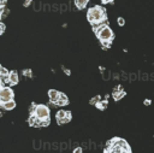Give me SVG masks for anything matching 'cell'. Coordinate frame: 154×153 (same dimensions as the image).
<instances>
[{
    "instance_id": "15",
    "label": "cell",
    "mask_w": 154,
    "mask_h": 153,
    "mask_svg": "<svg viewBox=\"0 0 154 153\" xmlns=\"http://www.w3.org/2000/svg\"><path fill=\"white\" fill-rule=\"evenodd\" d=\"M71 118H72V116H71V112H70V111H67V114H66V117H65V118H64L61 122H59L58 124H59V125H63V124H67V123L71 120Z\"/></svg>"
},
{
    "instance_id": "12",
    "label": "cell",
    "mask_w": 154,
    "mask_h": 153,
    "mask_svg": "<svg viewBox=\"0 0 154 153\" xmlns=\"http://www.w3.org/2000/svg\"><path fill=\"white\" fill-rule=\"evenodd\" d=\"M88 2H89V0H75V5H76V7L78 10L84 8L88 5Z\"/></svg>"
},
{
    "instance_id": "4",
    "label": "cell",
    "mask_w": 154,
    "mask_h": 153,
    "mask_svg": "<svg viewBox=\"0 0 154 153\" xmlns=\"http://www.w3.org/2000/svg\"><path fill=\"white\" fill-rule=\"evenodd\" d=\"M13 98H14L13 90L7 86H1V88H0V104L11 101V100H13Z\"/></svg>"
},
{
    "instance_id": "30",
    "label": "cell",
    "mask_w": 154,
    "mask_h": 153,
    "mask_svg": "<svg viewBox=\"0 0 154 153\" xmlns=\"http://www.w3.org/2000/svg\"><path fill=\"white\" fill-rule=\"evenodd\" d=\"M123 153H131V151H124Z\"/></svg>"
},
{
    "instance_id": "22",
    "label": "cell",
    "mask_w": 154,
    "mask_h": 153,
    "mask_svg": "<svg viewBox=\"0 0 154 153\" xmlns=\"http://www.w3.org/2000/svg\"><path fill=\"white\" fill-rule=\"evenodd\" d=\"M101 45H102V48H108L109 45H111V42H109V41H102Z\"/></svg>"
},
{
    "instance_id": "1",
    "label": "cell",
    "mask_w": 154,
    "mask_h": 153,
    "mask_svg": "<svg viewBox=\"0 0 154 153\" xmlns=\"http://www.w3.org/2000/svg\"><path fill=\"white\" fill-rule=\"evenodd\" d=\"M87 18H88V20H89V23L91 25H94V24L102 25L103 22H106V18H107L106 17V11H105V8L102 6H99V5L93 6V7H90L88 10Z\"/></svg>"
},
{
    "instance_id": "7",
    "label": "cell",
    "mask_w": 154,
    "mask_h": 153,
    "mask_svg": "<svg viewBox=\"0 0 154 153\" xmlns=\"http://www.w3.org/2000/svg\"><path fill=\"white\" fill-rule=\"evenodd\" d=\"M28 123L30 126H41V120L35 116V114H30L28 118Z\"/></svg>"
},
{
    "instance_id": "24",
    "label": "cell",
    "mask_w": 154,
    "mask_h": 153,
    "mask_svg": "<svg viewBox=\"0 0 154 153\" xmlns=\"http://www.w3.org/2000/svg\"><path fill=\"white\" fill-rule=\"evenodd\" d=\"M103 153H117V152H114L113 149H111V148H108V147H106V148L103 149Z\"/></svg>"
},
{
    "instance_id": "3",
    "label": "cell",
    "mask_w": 154,
    "mask_h": 153,
    "mask_svg": "<svg viewBox=\"0 0 154 153\" xmlns=\"http://www.w3.org/2000/svg\"><path fill=\"white\" fill-rule=\"evenodd\" d=\"M96 36L100 40V42H102V41H109V42H112V40H113V31H112V29L107 24H102L97 29Z\"/></svg>"
},
{
    "instance_id": "18",
    "label": "cell",
    "mask_w": 154,
    "mask_h": 153,
    "mask_svg": "<svg viewBox=\"0 0 154 153\" xmlns=\"http://www.w3.org/2000/svg\"><path fill=\"white\" fill-rule=\"evenodd\" d=\"M100 101V96L97 95V96H94V98H91L90 99V105H94V106H96V104Z\"/></svg>"
},
{
    "instance_id": "17",
    "label": "cell",
    "mask_w": 154,
    "mask_h": 153,
    "mask_svg": "<svg viewBox=\"0 0 154 153\" xmlns=\"http://www.w3.org/2000/svg\"><path fill=\"white\" fill-rule=\"evenodd\" d=\"M23 75H24L25 77H32V71H31L30 69H24V70H23Z\"/></svg>"
},
{
    "instance_id": "2",
    "label": "cell",
    "mask_w": 154,
    "mask_h": 153,
    "mask_svg": "<svg viewBox=\"0 0 154 153\" xmlns=\"http://www.w3.org/2000/svg\"><path fill=\"white\" fill-rule=\"evenodd\" d=\"M30 113L35 114L40 120H45L49 118V108L43 104H38V105L32 104Z\"/></svg>"
},
{
    "instance_id": "9",
    "label": "cell",
    "mask_w": 154,
    "mask_h": 153,
    "mask_svg": "<svg viewBox=\"0 0 154 153\" xmlns=\"http://www.w3.org/2000/svg\"><path fill=\"white\" fill-rule=\"evenodd\" d=\"M67 104H69V99H67V96H66L64 93L60 92V96H59V100H58L57 105H58V106H66Z\"/></svg>"
},
{
    "instance_id": "20",
    "label": "cell",
    "mask_w": 154,
    "mask_h": 153,
    "mask_svg": "<svg viewBox=\"0 0 154 153\" xmlns=\"http://www.w3.org/2000/svg\"><path fill=\"white\" fill-rule=\"evenodd\" d=\"M49 123H51V118L45 119V120H41V126H47V125H49Z\"/></svg>"
},
{
    "instance_id": "26",
    "label": "cell",
    "mask_w": 154,
    "mask_h": 153,
    "mask_svg": "<svg viewBox=\"0 0 154 153\" xmlns=\"http://www.w3.org/2000/svg\"><path fill=\"white\" fill-rule=\"evenodd\" d=\"M31 2H32V0H25L23 5H24V7H28V6H29V5L31 4Z\"/></svg>"
},
{
    "instance_id": "29",
    "label": "cell",
    "mask_w": 154,
    "mask_h": 153,
    "mask_svg": "<svg viewBox=\"0 0 154 153\" xmlns=\"http://www.w3.org/2000/svg\"><path fill=\"white\" fill-rule=\"evenodd\" d=\"M102 4H108V2H112V0H101Z\"/></svg>"
},
{
    "instance_id": "11",
    "label": "cell",
    "mask_w": 154,
    "mask_h": 153,
    "mask_svg": "<svg viewBox=\"0 0 154 153\" xmlns=\"http://www.w3.org/2000/svg\"><path fill=\"white\" fill-rule=\"evenodd\" d=\"M66 114H67V111H64V110H59L58 112H57V114H55V118H57V122L59 123V122H61L65 117H66Z\"/></svg>"
},
{
    "instance_id": "21",
    "label": "cell",
    "mask_w": 154,
    "mask_h": 153,
    "mask_svg": "<svg viewBox=\"0 0 154 153\" xmlns=\"http://www.w3.org/2000/svg\"><path fill=\"white\" fill-rule=\"evenodd\" d=\"M5 29H6V25L1 22V23H0V34H1V35L5 33Z\"/></svg>"
},
{
    "instance_id": "10",
    "label": "cell",
    "mask_w": 154,
    "mask_h": 153,
    "mask_svg": "<svg viewBox=\"0 0 154 153\" xmlns=\"http://www.w3.org/2000/svg\"><path fill=\"white\" fill-rule=\"evenodd\" d=\"M1 107L6 111H10V110H13L16 107V101L14 100H11V101H7V102H2L1 104Z\"/></svg>"
},
{
    "instance_id": "19",
    "label": "cell",
    "mask_w": 154,
    "mask_h": 153,
    "mask_svg": "<svg viewBox=\"0 0 154 153\" xmlns=\"http://www.w3.org/2000/svg\"><path fill=\"white\" fill-rule=\"evenodd\" d=\"M117 23H118V25H119V27H124V25H125V19H124L123 17H118Z\"/></svg>"
},
{
    "instance_id": "8",
    "label": "cell",
    "mask_w": 154,
    "mask_h": 153,
    "mask_svg": "<svg viewBox=\"0 0 154 153\" xmlns=\"http://www.w3.org/2000/svg\"><path fill=\"white\" fill-rule=\"evenodd\" d=\"M19 82V76H18V72L16 70L13 71H10V84H17Z\"/></svg>"
},
{
    "instance_id": "6",
    "label": "cell",
    "mask_w": 154,
    "mask_h": 153,
    "mask_svg": "<svg viewBox=\"0 0 154 153\" xmlns=\"http://www.w3.org/2000/svg\"><path fill=\"white\" fill-rule=\"evenodd\" d=\"M125 94H126V93L123 90L122 86H117V87L113 89L112 96H113V99H114L116 101H118V100H120L122 98H124V95H125Z\"/></svg>"
},
{
    "instance_id": "28",
    "label": "cell",
    "mask_w": 154,
    "mask_h": 153,
    "mask_svg": "<svg viewBox=\"0 0 154 153\" xmlns=\"http://www.w3.org/2000/svg\"><path fill=\"white\" fill-rule=\"evenodd\" d=\"M144 105H146V106L150 105V100H149V99H146V100H144Z\"/></svg>"
},
{
    "instance_id": "5",
    "label": "cell",
    "mask_w": 154,
    "mask_h": 153,
    "mask_svg": "<svg viewBox=\"0 0 154 153\" xmlns=\"http://www.w3.org/2000/svg\"><path fill=\"white\" fill-rule=\"evenodd\" d=\"M59 96H60V92H58L57 89H49L48 90V99L52 104L57 105V102L59 100Z\"/></svg>"
},
{
    "instance_id": "25",
    "label": "cell",
    "mask_w": 154,
    "mask_h": 153,
    "mask_svg": "<svg viewBox=\"0 0 154 153\" xmlns=\"http://www.w3.org/2000/svg\"><path fill=\"white\" fill-rule=\"evenodd\" d=\"M82 152H83V151H82V148H81V147H76V148L73 149V152H72V153H82Z\"/></svg>"
},
{
    "instance_id": "27",
    "label": "cell",
    "mask_w": 154,
    "mask_h": 153,
    "mask_svg": "<svg viewBox=\"0 0 154 153\" xmlns=\"http://www.w3.org/2000/svg\"><path fill=\"white\" fill-rule=\"evenodd\" d=\"M63 70H64V72H65L66 75H71V71H70L69 69H65V67H63Z\"/></svg>"
},
{
    "instance_id": "16",
    "label": "cell",
    "mask_w": 154,
    "mask_h": 153,
    "mask_svg": "<svg viewBox=\"0 0 154 153\" xmlns=\"http://www.w3.org/2000/svg\"><path fill=\"white\" fill-rule=\"evenodd\" d=\"M4 76H10V71L6 67L0 66V77H4Z\"/></svg>"
},
{
    "instance_id": "23",
    "label": "cell",
    "mask_w": 154,
    "mask_h": 153,
    "mask_svg": "<svg viewBox=\"0 0 154 153\" xmlns=\"http://www.w3.org/2000/svg\"><path fill=\"white\" fill-rule=\"evenodd\" d=\"M6 2H7V0H0V10H1V8H5Z\"/></svg>"
},
{
    "instance_id": "14",
    "label": "cell",
    "mask_w": 154,
    "mask_h": 153,
    "mask_svg": "<svg viewBox=\"0 0 154 153\" xmlns=\"http://www.w3.org/2000/svg\"><path fill=\"white\" fill-rule=\"evenodd\" d=\"M107 104H108V102H107V99H106V100H102V101L100 100V101H99V102L96 104V107H97L99 110L103 111V110H105V108L107 107Z\"/></svg>"
},
{
    "instance_id": "13",
    "label": "cell",
    "mask_w": 154,
    "mask_h": 153,
    "mask_svg": "<svg viewBox=\"0 0 154 153\" xmlns=\"http://www.w3.org/2000/svg\"><path fill=\"white\" fill-rule=\"evenodd\" d=\"M8 14H10V8H6V7H5V8H1V10H0V19H1V20L5 19Z\"/></svg>"
}]
</instances>
